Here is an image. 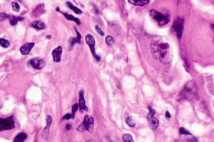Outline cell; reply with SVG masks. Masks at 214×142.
<instances>
[{
	"label": "cell",
	"instance_id": "14",
	"mask_svg": "<svg viewBox=\"0 0 214 142\" xmlns=\"http://www.w3.org/2000/svg\"><path fill=\"white\" fill-rule=\"evenodd\" d=\"M30 26L33 28L35 29L39 30H43L45 29L46 26L44 23L42 21H39V20H35L31 23Z\"/></svg>",
	"mask_w": 214,
	"mask_h": 142
},
{
	"label": "cell",
	"instance_id": "4",
	"mask_svg": "<svg viewBox=\"0 0 214 142\" xmlns=\"http://www.w3.org/2000/svg\"><path fill=\"white\" fill-rule=\"evenodd\" d=\"M15 127L13 115L6 118H0V130H11Z\"/></svg>",
	"mask_w": 214,
	"mask_h": 142
},
{
	"label": "cell",
	"instance_id": "16",
	"mask_svg": "<svg viewBox=\"0 0 214 142\" xmlns=\"http://www.w3.org/2000/svg\"><path fill=\"white\" fill-rule=\"evenodd\" d=\"M10 23L12 26H15L18 22L22 21L24 20V18L22 17L16 16H10L9 17Z\"/></svg>",
	"mask_w": 214,
	"mask_h": 142
},
{
	"label": "cell",
	"instance_id": "2",
	"mask_svg": "<svg viewBox=\"0 0 214 142\" xmlns=\"http://www.w3.org/2000/svg\"><path fill=\"white\" fill-rule=\"evenodd\" d=\"M149 15L151 18L154 21L156 22L160 26H163L167 24L170 20V18L169 16L154 10H152L150 11Z\"/></svg>",
	"mask_w": 214,
	"mask_h": 142
},
{
	"label": "cell",
	"instance_id": "25",
	"mask_svg": "<svg viewBox=\"0 0 214 142\" xmlns=\"http://www.w3.org/2000/svg\"><path fill=\"white\" fill-rule=\"evenodd\" d=\"M114 39L110 35H108L106 38V42L108 46H111L114 43Z\"/></svg>",
	"mask_w": 214,
	"mask_h": 142
},
{
	"label": "cell",
	"instance_id": "7",
	"mask_svg": "<svg viewBox=\"0 0 214 142\" xmlns=\"http://www.w3.org/2000/svg\"><path fill=\"white\" fill-rule=\"evenodd\" d=\"M154 114L149 112L147 115V120L148 125L152 130H155L159 125L158 120L154 116Z\"/></svg>",
	"mask_w": 214,
	"mask_h": 142
},
{
	"label": "cell",
	"instance_id": "31",
	"mask_svg": "<svg viewBox=\"0 0 214 142\" xmlns=\"http://www.w3.org/2000/svg\"><path fill=\"white\" fill-rule=\"evenodd\" d=\"M75 30L77 34V38H78L79 39L81 40V38H82V36H81V34H80L78 31L77 29L76 28V27H75Z\"/></svg>",
	"mask_w": 214,
	"mask_h": 142
},
{
	"label": "cell",
	"instance_id": "27",
	"mask_svg": "<svg viewBox=\"0 0 214 142\" xmlns=\"http://www.w3.org/2000/svg\"><path fill=\"white\" fill-rule=\"evenodd\" d=\"M179 132L181 134H185V135H192L191 133H190L189 131H188L187 130H186L185 128L182 127L179 129Z\"/></svg>",
	"mask_w": 214,
	"mask_h": 142
},
{
	"label": "cell",
	"instance_id": "34",
	"mask_svg": "<svg viewBox=\"0 0 214 142\" xmlns=\"http://www.w3.org/2000/svg\"><path fill=\"white\" fill-rule=\"evenodd\" d=\"M148 110H149V112H150L151 113H154V114H155V111H154V110L152 108V107H151L150 106H148Z\"/></svg>",
	"mask_w": 214,
	"mask_h": 142
},
{
	"label": "cell",
	"instance_id": "33",
	"mask_svg": "<svg viewBox=\"0 0 214 142\" xmlns=\"http://www.w3.org/2000/svg\"><path fill=\"white\" fill-rule=\"evenodd\" d=\"M165 116L167 118H171V115L170 114V113L168 111H167L165 113Z\"/></svg>",
	"mask_w": 214,
	"mask_h": 142
},
{
	"label": "cell",
	"instance_id": "11",
	"mask_svg": "<svg viewBox=\"0 0 214 142\" xmlns=\"http://www.w3.org/2000/svg\"><path fill=\"white\" fill-rule=\"evenodd\" d=\"M35 46V43H26L22 46L20 49V51L23 55H27L29 54L32 49Z\"/></svg>",
	"mask_w": 214,
	"mask_h": 142
},
{
	"label": "cell",
	"instance_id": "35",
	"mask_svg": "<svg viewBox=\"0 0 214 142\" xmlns=\"http://www.w3.org/2000/svg\"><path fill=\"white\" fill-rule=\"evenodd\" d=\"M212 28H213L214 31V25H212Z\"/></svg>",
	"mask_w": 214,
	"mask_h": 142
},
{
	"label": "cell",
	"instance_id": "5",
	"mask_svg": "<svg viewBox=\"0 0 214 142\" xmlns=\"http://www.w3.org/2000/svg\"><path fill=\"white\" fill-rule=\"evenodd\" d=\"M85 39L87 44L89 46L91 50L92 56L95 57L97 61H99L100 59V57L96 54V51H95V46L96 42H95L94 38L91 34H89L86 36Z\"/></svg>",
	"mask_w": 214,
	"mask_h": 142
},
{
	"label": "cell",
	"instance_id": "1",
	"mask_svg": "<svg viewBox=\"0 0 214 142\" xmlns=\"http://www.w3.org/2000/svg\"><path fill=\"white\" fill-rule=\"evenodd\" d=\"M169 46L167 43L156 41L152 43L151 50L153 56L163 64H168L170 60Z\"/></svg>",
	"mask_w": 214,
	"mask_h": 142
},
{
	"label": "cell",
	"instance_id": "12",
	"mask_svg": "<svg viewBox=\"0 0 214 142\" xmlns=\"http://www.w3.org/2000/svg\"><path fill=\"white\" fill-rule=\"evenodd\" d=\"M44 5L40 4L36 7L35 10L32 12V15L34 17H38L40 16L45 13Z\"/></svg>",
	"mask_w": 214,
	"mask_h": 142
},
{
	"label": "cell",
	"instance_id": "29",
	"mask_svg": "<svg viewBox=\"0 0 214 142\" xmlns=\"http://www.w3.org/2000/svg\"><path fill=\"white\" fill-rule=\"evenodd\" d=\"M95 29L96 31L98 32V34L101 36H103L104 35V32L101 30V29L98 26H95Z\"/></svg>",
	"mask_w": 214,
	"mask_h": 142
},
{
	"label": "cell",
	"instance_id": "22",
	"mask_svg": "<svg viewBox=\"0 0 214 142\" xmlns=\"http://www.w3.org/2000/svg\"><path fill=\"white\" fill-rule=\"evenodd\" d=\"M123 141L125 142H133V140L132 136L129 134H126L123 136Z\"/></svg>",
	"mask_w": 214,
	"mask_h": 142
},
{
	"label": "cell",
	"instance_id": "8",
	"mask_svg": "<svg viewBox=\"0 0 214 142\" xmlns=\"http://www.w3.org/2000/svg\"><path fill=\"white\" fill-rule=\"evenodd\" d=\"M30 64L35 69L39 70L43 68L45 66V62L43 60L34 58L30 60Z\"/></svg>",
	"mask_w": 214,
	"mask_h": 142
},
{
	"label": "cell",
	"instance_id": "3",
	"mask_svg": "<svg viewBox=\"0 0 214 142\" xmlns=\"http://www.w3.org/2000/svg\"><path fill=\"white\" fill-rule=\"evenodd\" d=\"M94 121L92 117L89 115H85L84 121L77 128V130L79 132L87 130L90 133H92L94 131Z\"/></svg>",
	"mask_w": 214,
	"mask_h": 142
},
{
	"label": "cell",
	"instance_id": "19",
	"mask_svg": "<svg viewBox=\"0 0 214 142\" xmlns=\"http://www.w3.org/2000/svg\"><path fill=\"white\" fill-rule=\"evenodd\" d=\"M126 122L128 126L130 127H132V128L134 127L135 126H136V122L131 117L128 116L126 118Z\"/></svg>",
	"mask_w": 214,
	"mask_h": 142
},
{
	"label": "cell",
	"instance_id": "13",
	"mask_svg": "<svg viewBox=\"0 0 214 142\" xmlns=\"http://www.w3.org/2000/svg\"><path fill=\"white\" fill-rule=\"evenodd\" d=\"M56 11L62 13L64 16L65 17V18H66V19H67V20L74 21L78 25L81 24V21H80V20L78 19V18H76V17L72 15H69L67 13H63L61 11H60V10H59V7L57 8V9H56Z\"/></svg>",
	"mask_w": 214,
	"mask_h": 142
},
{
	"label": "cell",
	"instance_id": "10",
	"mask_svg": "<svg viewBox=\"0 0 214 142\" xmlns=\"http://www.w3.org/2000/svg\"><path fill=\"white\" fill-rule=\"evenodd\" d=\"M62 53V48L61 46H58V47L52 51V55L53 61L56 63L59 62L61 60V55Z\"/></svg>",
	"mask_w": 214,
	"mask_h": 142
},
{
	"label": "cell",
	"instance_id": "26",
	"mask_svg": "<svg viewBox=\"0 0 214 142\" xmlns=\"http://www.w3.org/2000/svg\"><path fill=\"white\" fill-rule=\"evenodd\" d=\"M47 125L46 126L50 128L51 123H52V117L50 115H47L46 117Z\"/></svg>",
	"mask_w": 214,
	"mask_h": 142
},
{
	"label": "cell",
	"instance_id": "9",
	"mask_svg": "<svg viewBox=\"0 0 214 142\" xmlns=\"http://www.w3.org/2000/svg\"><path fill=\"white\" fill-rule=\"evenodd\" d=\"M84 91L81 90L80 92L79 93V107L80 112L81 113H83L84 111H88V107H87L85 104V101L84 100Z\"/></svg>",
	"mask_w": 214,
	"mask_h": 142
},
{
	"label": "cell",
	"instance_id": "32",
	"mask_svg": "<svg viewBox=\"0 0 214 142\" xmlns=\"http://www.w3.org/2000/svg\"><path fill=\"white\" fill-rule=\"evenodd\" d=\"M66 128L67 130H71L72 128V126L70 124H67L66 125Z\"/></svg>",
	"mask_w": 214,
	"mask_h": 142
},
{
	"label": "cell",
	"instance_id": "20",
	"mask_svg": "<svg viewBox=\"0 0 214 142\" xmlns=\"http://www.w3.org/2000/svg\"><path fill=\"white\" fill-rule=\"evenodd\" d=\"M78 38H70L69 40V45L70 48H73L74 46L75 45V43H81V41Z\"/></svg>",
	"mask_w": 214,
	"mask_h": 142
},
{
	"label": "cell",
	"instance_id": "24",
	"mask_svg": "<svg viewBox=\"0 0 214 142\" xmlns=\"http://www.w3.org/2000/svg\"><path fill=\"white\" fill-rule=\"evenodd\" d=\"M79 105L77 104H75L73 105V107H72V116H73V118L72 119H74L75 118V113L77 111L79 107Z\"/></svg>",
	"mask_w": 214,
	"mask_h": 142
},
{
	"label": "cell",
	"instance_id": "30",
	"mask_svg": "<svg viewBox=\"0 0 214 142\" xmlns=\"http://www.w3.org/2000/svg\"><path fill=\"white\" fill-rule=\"evenodd\" d=\"M72 118H73L72 115L68 113L65 114L63 116V117L62 119H64V120H69Z\"/></svg>",
	"mask_w": 214,
	"mask_h": 142
},
{
	"label": "cell",
	"instance_id": "21",
	"mask_svg": "<svg viewBox=\"0 0 214 142\" xmlns=\"http://www.w3.org/2000/svg\"><path fill=\"white\" fill-rule=\"evenodd\" d=\"M10 45L9 42L8 40L2 38L0 39V45L2 47L7 48Z\"/></svg>",
	"mask_w": 214,
	"mask_h": 142
},
{
	"label": "cell",
	"instance_id": "17",
	"mask_svg": "<svg viewBox=\"0 0 214 142\" xmlns=\"http://www.w3.org/2000/svg\"><path fill=\"white\" fill-rule=\"evenodd\" d=\"M27 135L25 133H21L17 135L15 137L13 142H23L25 140L27 139Z\"/></svg>",
	"mask_w": 214,
	"mask_h": 142
},
{
	"label": "cell",
	"instance_id": "28",
	"mask_svg": "<svg viewBox=\"0 0 214 142\" xmlns=\"http://www.w3.org/2000/svg\"><path fill=\"white\" fill-rule=\"evenodd\" d=\"M10 16V15L7 14L6 13H1V14H0V19H1V21H3V20H5L7 18H9Z\"/></svg>",
	"mask_w": 214,
	"mask_h": 142
},
{
	"label": "cell",
	"instance_id": "6",
	"mask_svg": "<svg viewBox=\"0 0 214 142\" xmlns=\"http://www.w3.org/2000/svg\"><path fill=\"white\" fill-rule=\"evenodd\" d=\"M183 20L181 18H178L174 21L172 29L175 32L178 38H181L183 30Z\"/></svg>",
	"mask_w": 214,
	"mask_h": 142
},
{
	"label": "cell",
	"instance_id": "18",
	"mask_svg": "<svg viewBox=\"0 0 214 142\" xmlns=\"http://www.w3.org/2000/svg\"><path fill=\"white\" fill-rule=\"evenodd\" d=\"M66 4H67V6L68 7L69 9L71 10H73L75 13L78 15H81L82 14V11H81V9H79L76 6H74L73 5L71 2H67L66 3Z\"/></svg>",
	"mask_w": 214,
	"mask_h": 142
},
{
	"label": "cell",
	"instance_id": "23",
	"mask_svg": "<svg viewBox=\"0 0 214 142\" xmlns=\"http://www.w3.org/2000/svg\"><path fill=\"white\" fill-rule=\"evenodd\" d=\"M12 8L13 11H15V12H19L20 10V6L17 2H12Z\"/></svg>",
	"mask_w": 214,
	"mask_h": 142
},
{
	"label": "cell",
	"instance_id": "15",
	"mask_svg": "<svg viewBox=\"0 0 214 142\" xmlns=\"http://www.w3.org/2000/svg\"><path fill=\"white\" fill-rule=\"evenodd\" d=\"M150 0H128L131 4L137 6H143L148 4Z\"/></svg>",
	"mask_w": 214,
	"mask_h": 142
}]
</instances>
